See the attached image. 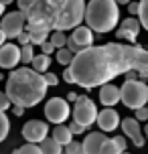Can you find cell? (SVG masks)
I'll return each instance as SVG.
<instances>
[{
	"label": "cell",
	"mask_w": 148,
	"mask_h": 154,
	"mask_svg": "<svg viewBox=\"0 0 148 154\" xmlns=\"http://www.w3.org/2000/svg\"><path fill=\"white\" fill-rule=\"evenodd\" d=\"M24 31H29L31 45H43L49 38V32H51V31H47V29H43V26H32V24H26Z\"/></svg>",
	"instance_id": "obj_18"
},
{
	"label": "cell",
	"mask_w": 148,
	"mask_h": 154,
	"mask_svg": "<svg viewBox=\"0 0 148 154\" xmlns=\"http://www.w3.org/2000/svg\"><path fill=\"white\" fill-rule=\"evenodd\" d=\"M71 38H73V41H75L81 49H87V47L94 45V38L95 37H94V31H91L87 24H85V26H81V24H79V26H75V29H73Z\"/></svg>",
	"instance_id": "obj_16"
},
{
	"label": "cell",
	"mask_w": 148,
	"mask_h": 154,
	"mask_svg": "<svg viewBox=\"0 0 148 154\" xmlns=\"http://www.w3.org/2000/svg\"><path fill=\"white\" fill-rule=\"evenodd\" d=\"M140 29H142V24H140V20H138V16H128V18L122 20L120 29L116 31V37L130 41V45H136V38H138Z\"/></svg>",
	"instance_id": "obj_12"
},
{
	"label": "cell",
	"mask_w": 148,
	"mask_h": 154,
	"mask_svg": "<svg viewBox=\"0 0 148 154\" xmlns=\"http://www.w3.org/2000/svg\"><path fill=\"white\" fill-rule=\"evenodd\" d=\"M124 152L122 148H120V144H118L114 138H106V142H103V146H101V154H120Z\"/></svg>",
	"instance_id": "obj_22"
},
{
	"label": "cell",
	"mask_w": 148,
	"mask_h": 154,
	"mask_svg": "<svg viewBox=\"0 0 148 154\" xmlns=\"http://www.w3.org/2000/svg\"><path fill=\"white\" fill-rule=\"evenodd\" d=\"M47 81L45 75L35 71L32 67H18L12 69L6 77V95L12 106L35 108L47 95Z\"/></svg>",
	"instance_id": "obj_3"
},
{
	"label": "cell",
	"mask_w": 148,
	"mask_h": 154,
	"mask_svg": "<svg viewBox=\"0 0 148 154\" xmlns=\"http://www.w3.org/2000/svg\"><path fill=\"white\" fill-rule=\"evenodd\" d=\"M49 136V124L43 120H29L23 126V138L32 144H41Z\"/></svg>",
	"instance_id": "obj_9"
},
{
	"label": "cell",
	"mask_w": 148,
	"mask_h": 154,
	"mask_svg": "<svg viewBox=\"0 0 148 154\" xmlns=\"http://www.w3.org/2000/svg\"><path fill=\"white\" fill-rule=\"evenodd\" d=\"M45 81H47V85L55 87V85H59V77L55 75V73H51V71H47L45 73Z\"/></svg>",
	"instance_id": "obj_33"
},
{
	"label": "cell",
	"mask_w": 148,
	"mask_h": 154,
	"mask_svg": "<svg viewBox=\"0 0 148 154\" xmlns=\"http://www.w3.org/2000/svg\"><path fill=\"white\" fill-rule=\"evenodd\" d=\"M100 101H101V106H106V108H114L120 101V87H116L112 81L100 85Z\"/></svg>",
	"instance_id": "obj_14"
},
{
	"label": "cell",
	"mask_w": 148,
	"mask_h": 154,
	"mask_svg": "<svg viewBox=\"0 0 148 154\" xmlns=\"http://www.w3.org/2000/svg\"><path fill=\"white\" fill-rule=\"evenodd\" d=\"M12 106V101L8 100V95H6V91H0V109L2 112H6L8 108Z\"/></svg>",
	"instance_id": "obj_29"
},
{
	"label": "cell",
	"mask_w": 148,
	"mask_h": 154,
	"mask_svg": "<svg viewBox=\"0 0 148 154\" xmlns=\"http://www.w3.org/2000/svg\"><path fill=\"white\" fill-rule=\"evenodd\" d=\"M120 126H122V132H124V136H126V138H130V142H132L136 148H142L144 144H146L144 132H142L140 122H138L136 118H124V120L120 122Z\"/></svg>",
	"instance_id": "obj_10"
},
{
	"label": "cell",
	"mask_w": 148,
	"mask_h": 154,
	"mask_svg": "<svg viewBox=\"0 0 148 154\" xmlns=\"http://www.w3.org/2000/svg\"><path fill=\"white\" fill-rule=\"evenodd\" d=\"M69 116H71V108L65 97H51L45 103V118L51 124H65V120Z\"/></svg>",
	"instance_id": "obj_7"
},
{
	"label": "cell",
	"mask_w": 148,
	"mask_h": 154,
	"mask_svg": "<svg viewBox=\"0 0 148 154\" xmlns=\"http://www.w3.org/2000/svg\"><path fill=\"white\" fill-rule=\"evenodd\" d=\"M0 2H2V4H4V6H6V4H12V2H14V0H0Z\"/></svg>",
	"instance_id": "obj_43"
},
{
	"label": "cell",
	"mask_w": 148,
	"mask_h": 154,
	"mask_svg": "<svg viewBox=\"0 0 148 154\" xmlns=\"http://www.w3.org/2000/svg\"><path fill=\"white\" fill-rule=\"evenodd\" d=\"M134 112H136V120H138V122H146V120H148V109H146V106L134 109Z\"/></svg>",
	"instance_id": "obj_32"
},
{
	"label": "cell",
	"mask_w": 148,
	"mask_h": 154,
	"mask_svg": "<svg viewBox=\"0 0 148 154\" xmlns=\"http://www.w3.org/2000/svg\"><path fill=\"white\" fill-rule=\"evenodd\" d=\"M120 101L128 109H138L148 103V85L140 79H126L120 87Z\"/></svg>",
	"instance_id": "obj_5"
},
{
	"label": "cell",
	"mask_w": 148,
	"mask_h": 154,
	"mask_svg": "<svg viewBox=\"0 0 148 154\" xmlns=\"http://www.w3.org/2000/svg\"><path fill=\"white\" fill-rule=\"evenodd\" d=\"M85 16V0H32L26 24L47 31H73Z\"/></svg>",
	"instance_id": "obj_2"
},
{
	"label": "cell",
	"mask_w": 148,
	"mask_h": 154,
	"mask_svg": "<svg viewBox=\"0 0 148 154\" xmlns=\"http://www.w3.org/2000/svg\"><path fill=\"white\" fill-rule=\"evenodd\" d=\"M39 146H41V150H43V154H63V146L55 138H49V136L41 142Z\"/></svg>",
	"instance_id": "obj_20"
},
{
	"label": "cell",
	"mask_w": 148,
	"mask_h": 154,
	"mask_svg": "<svg viewBox=\"0 0 148 154\" xmlns=\"http://www.w3.org/2000/svg\"><path fill=\"white\" fill-rule=\"evenodd\" d=\"M77 97H79V95H77L75 91H69V93H67V97H65V100H67V101H75Z\"/></svg>",
	"instance_id": "obj_41"
},
{
	"label": "cell",
	"mask_w": 148,
	"mask_h": 154,
	"mask_svg": "<svg viewBox=\"0 0 148 154\" xmlns=\"http://www.w3.org/2000/svg\"><path fill=\"white\" fill-rule=\"evenodd\" d=\"M16 2H18V10L24 12V14H26V10H29L31 4H32V0H16Z\"/></svg>",
	"instance_id": "obj_36"
},
{
	"label": "cell",
	"mask_w": 148,
	"mask_h": 154,
	"mask_svg": "<svg viewBox=\"0 0 148 154\" xmlns=\"http://www.w3.org/2000/svg\"><path fill=\"white\" fill-rule=\"evenodd\" d=\"M39 47H41V51H43L45 55H53L55 51H57V47H55L51 41H45V43H43V45H39Z\"/></svg>",
	"instance_id": "obj_30"
},
{
	"label": "cell",
	"mask_w": 148,
	"mask_h": 154,
	"mask_svg": "<svg viewBox=\"0 0 148 154\" xmlns=\"http://www.w3.org/2000/svg\"><path fill=\"white\" fill-rule=\"evenodd\" d=\"M120 154H130V152H126V150H124V152H120Z\"/></svg>",
	"instance_id": "obj_47"
},
{
	"label": "cell",
	"mask_w": 148,
	"mask_h": 154,
	"mask_svg": "<svg viewBox=\"0 0 148 154\" xmlns=\"http://www.w3.org/2000/svg\"><path fill=\"white\" fill-rule=\"evenodd\" d=\"M8 132H10V122H8L6 114L0 109V142H4V140H6Z\"/></svg>",
	"instance_id": "obj_24"
},
{
	"label": "cell",
	"mask_w": 148,
	"mask_h": 154,
	"mask_svg": "<svg viewBox=\"0 0 148 154\" xmlns=\"http://www.w3.org/2000/svg\"><path fill=\"white\" fill-rule=\"evenodd\" d=\"M138 8H140V2H128V10H130V16H138Z\"/></svg>",
	"instance_id": "obj_37"
},
{
	"label": "cell",
	"mask_w": 148,
	"mask_h": 154,
	"mask_svg": "<svg viewBox=\"0 0 148 154\" xmlns=\"http://www.w3.org/2000/svg\"><path fill=\"white\" fill-rule=\"evenodd\" d=\"M4 14V4H2V2H0V16Z\"/></svg>",
	"instance_id": "obj_45"
},
{
	"label": "cell",
	"mask_w": 148,
	"mask_h": 154,
	"mask_svg": "<svg viewBox=\"0 0 148 154\" xmlns=\"http://www.w3.org/2000/svg\"><path fill=\"white\" fill-rule=\"evenodd\" d=\"M146 109H148V103H146Z\"/></svg>",
	"instance_id": "obj_48"
},
{
	"label": "cell",
	"mask_w": 148,
	"mask_h": 154,
	"mask_svg": "<svg viewBox=\"0 0 148 154\" xmlns=\"http://www.w3.org/2000/svg\"><path fill=\"white\" fill-rule=\"evenodd\" d=\"M73 57H75V55L71 53L67 47H61V49H57V63H59V65H63V67H69L71 61H73Z\"/></svg>",
	"instance_id": "obj_21"
},
{
	"label": "cell",
	"mask_w": 148,
	"mask_h": 154,
	"mask_svg": "<svg viewBox=\"0 0 148 154\" xmlns=\"http://www.w3.org/2000/svg\"><path fill=\"white\" fill-rule=\"evenodd\" d=\"M32 57H35V51H32V45H31V43L20 47V63H24V65H31Z\"/></svg>",
	"instance_id": "obj_26"
},
{
	"label": "cell",
	"mask_w": 148,
	"mask_h": 154,
	"mask_svg": "<svg viewBox=\"0 0 148 154\" xmlns=\"http://www.w3.org/2000/svg\"><path fill=\"white\" fill-rule=\"evenodd\" d=\"M69 130H71V134L75 136V134H83V132H85L87 128H83L81 124H77V122H75V120H73V122L69 124Z\"/></svg>",
	"instance_id": "obj_34"
},
{
	"label": "cell",
	"mask_w": 148,
	"mask_h": 154,
	"mask_svg": "<svg viewBox=\"0 0 148 154\" xmlns=\"http://www.w3.org/2000/svg\"><path fill=\"white\" fill-rule=\"evenodd\" d=\"M97 128H100L101 132H114L120 126V114H118L114 108H106L101 109V112H97Z\"/></svg>",
	"instance_id": "obj_13"
},
{
	"label": "cell",
	"mask_w": 148,
	"mask_h": 154,
	"mask_svg": "<svg viewBox=\"0 0 148 154\" xmlns=\"http://www.w3.org/2000/svg\"><path fill=\"white\" fill-rule=\"evenodd\" d=\"M63 79H65V83H75V79H73V73H71L69 67H65V71H63Z\"/></svg>",
	"instance_id": "obj_38"
},
{
	"label": "cell",
	"mask_w": 148,
	"mask_h": 154,
	"mask_svg": "<svg viewBox=\"0 0 148 154\" xmlns=\"http://www.w3.org/2000/svg\"><path fill=\"white\" fill-rule=\"evenodd\" d=\"M51 138H55L63 148H65V146H67V144L71 142V140H73V134H71L69 126H65V124H55V128H53V136H51Z\"/></svg>",
	"instance_id": "obj_17"
},
{
	"label": "cell",
	"mask_w": 148,
	"mask_h": 154,
	"mask_svg": "<svg viewBox=\"0 0 148 154\" xmlns=\"http://www.w3.org/2000/svg\"><path fill=\"white\" fill-rule=\"evenodd\" d=\"M106 132H91L87 134L85 140H83V150L85 154H101V146L106 142Z\"/></svg>",
	"instance_id": "obj_15"
},
{
	"label": "cell",
	"mask_w": 148,
	"mask_h": 154,
	"mask_svg": "<svg viewBox=\"0 0 148 154\" xmlns=\"http://www.w3.org/2000/svg\"><path fill=\"white\" fill-rule=\"evenodd\" d=\"M14 154H43V150H41L39 144H32V142H29V144H24V146L16 148Z\"/></svg>",
	"instance_id": "obj_27"
},
{
	"label": "cell",
	"mask_w": 148,
	"mask_h": 154,
	"mask_svg": "<svg viewBox=\"0 0 148 154\" xmlns=\"http://www.w3.org/2000/svg\"><path fill=\"white\" fill-rule=\"evenodd\" d=\"M12 114L18 118V116H23V114H24V108H23V106H14V108H12Z\"/></svg>",
	"instance_id": "obj_40"
},
{
	"label": "cell",
	"mask_w": 148,
	"mask_h": 154,
	"mask_svg": "<svg viewBox=\"0 0 148 154\" xmlns=\"http://www.w3.org/2000/svg\"><path fill=\"white\" fill-rule=\"evenodd\" d=\"M138 20H140L142 29L148 31V0H140V8H138Z\"/></svg>",
	"instance_id": "obj_23"
},
{
	"label": "cell",
	"mask_w": 148,
	"mask_h": 154,
	"mask_svg": "<svg viewBox=\"0 0 148 154\" xmlns=\"http://www.w3.org/2000/svg\"><path fill=\"white\" fill-rule=\"evenodd\" d=\"M65 154H85V150H83V142L71 140L69 144L65 146Z\"/></svg>",
	"instance_id": "obj_28"
},
{
	"label": "cell",
	"mask_w": 148,
	"mask_h": 154,
	"mask_svg": "<svg viewBox=\"0 0 148 154\" xmlns=\"http://www.w3.org/2000/svg\"><path fill=\"white\" fill-rule=\"evenodd\" d=\"M71 114H73V120H75L77 124H81L83 128L94 126L95 120H97V108H95L94 100L87 97V95H79L77 100L73 101Z\"/></svg>",
	"instance_id": "obj_6"
},
{
	"label": "cell",
	"mask_w": 148,
	"mask_h": 154,
	"mask_svg": "<svg viewBox=\"0 0 148 154\" xmlns=\"http://www.w3.org/2000/svg\"><path fill=\"white\" fill-rule=\"evenodd\" d=\"M75 83L83 89H94L109 83L118 75L138 71L140 79H148V51L142 45L106 43L81 49L69 65Z\"/></svg>",
	"instance_id": "obj_1"
},
{
	"label": "cell",
	"mask_w": 148,
	"mask_h": 154,
	"mask_svg": "<svg viewBox=\"0 0 148 154\" xmlns=\"http://www.w3.org/2000/svg\"><path fill=\"white\" fill-rule=\"evenodd\" d=\"M4 43H6V35H4V31L0 29V47L4 45Z\"/></svg>",
	"instance_id": "obj_42"
},
{
	"label": "cell",
	"mask_w": 148,
	"mask_h": 154,
	"mask_svg": "<svg viewBox=\"0 0 148 154\" xmlns=\"http://www.w3.org/2000/svg\"><path fill=\"white\" fill-rule=\"evenodd\" d=\"M142 132L146 134V138H148V124H146V128H144V130H142Z\"/></svg>",
	"instance_id": "obj_46"
},
{
	"label": "cell",
	"mask_w": 148,
	"mask_h": 154,
	"mask_svg": "<svg viewBox=\"0 0 148 154\" xmlns=\"http://www.w3.org/2000/svg\"><path fill=\"white\" fill-rule=\"evenodd\" d=\"M114 140L120 144V148H122V150H126V144H128V142H126V136H114Z\"/></svg>",
	"instance_id": "obj_39"
},
{
	"label": "cell",
	"mask_w": 148,
	"mask_h": 154,
	"mask_svg": "<svg viewBox=\"0 0 148 154\" xmlns=\"http://www.w3.org/2000/svg\"><path fill=\"white\" fill-rule=\"evenodd\" d=\"M83 20L94 32H112L120 23V8L116 0H89L85 4Z\"/></svg>",
	"instance_id": "obj_4"
},
{
	"label": "cell",
	"mask_w": 148,
	"mask_h": 154,
	"mask_svg": "<svg viewBox=\"0 0 148 154\" xmlns=\"http://www.w3.org/2000/svg\"><path fill=\"white\" fill-rule=\"evenodd\" d=\"M49 41H51L57 49H61V47H65V43H67V35H65V31H53Z\"/></svg>",
	"instance_id": "obj_25"
},
{
	"label": "cell",
	"mask_w": 148,
	"mask_h": 154,
	"mask_svg": "<svg viewBox=\"0 0 148 154\" xmlns=\"http://www.w3.org/2000/svg\"><path fill=\"white\" fill-rule=\"evenodd\" d=\"M24 26H26V14L20 12V10L18 12H8L0 20V29L4 31L6 38H16L24 31Z\"/></svg>",
	"instance_id": "obj_8"
},
{
	"label": "cell",
	"mask_w": 148,
	"mask_h": 154,
	"mask_svg": "<svg viewBox=\"0 0 148 154\" xmlns=\"http://www.w3.org/2000/svg\"><path fill=\"white\" fill-rule=\"evenodd\" d=\"M32 69L35 71H39V73H47L49 71V65H51V55H45V53H41V55H35L32 57Z\"/></svg>",
	"instance_id": "obj_19"
},
{
	"label": "cell",
	"mask_w": 148,
	"mask_h": 154,
	"mask_svg": "<svg viewBox=\"0 0 148 154\" xmlns=\"http://www.w3.org/2000/svg\"><path fill=\"white\" fill-rule=\"evenodd\" d=\"M118 4H128V2H130V0H116Z\"/></svg>",
	"instance_id": "obj_44"
},
{
	"label": "cell",
	"mask_w": 148,
	"mask_h": 154,
	"mask_svg": "<svg viewBox=\"0 0 148 154\" xmlns=\"http://www.w3.org/2000/svg\"><path fill=\"white\" fill-rule=\"evenodd\" d=\"M65 47H67V49H69V51H71L73 55H77L79 51H81V47H79V45H77V43H75V41H73L71 37H67V43H65Z\"/></svg>",
	"instance_id": "obj_31"
},
{
	"label": "cell",
	"mask_w": 148,
	"mask_h": 154,
	"mask_svg": "<svg viewBox=\"0 0 148 154\" xmlns=\"http://www.w3.org/2000/svg\"><path fill=\"white\" fill-rule=\"evenodd\" d=\"M20 63V47L14 43H4L0 47V69H14Z\"/></svg>",
	"instance_id": "obj_11"
},
{
	"label": "cell",
	"mask_w": 148,
	"mask_h": 154,
	"mask_svg": "<svg viewBox=\"0 0 148 154\" xmlns=\"http://www.w3.org/2000/svg\"><path fill=\"white\" fill-rule=\"evenodd\" d=\"M16 41L20 43V47H23V45H29V43H31V37H29V31H23L20 35H18V37H16Z\"/></svg>",
	"instance_id": "obj_35"
}]
</instances>
